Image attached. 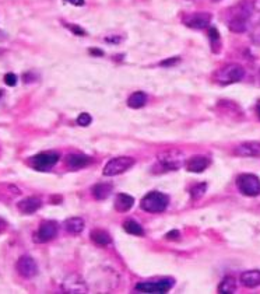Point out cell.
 Instances as JSON below:
<instances>
[{"label":"cell","instance_id":"1","mask_svg":"<svg viewBox=\"0 0 260 294\" xmlns=\"http://www.w3.org/2000/svg\"><path fill=\"white\" fill-rule=\"evenodd\" d=\"M252 13H253V5L249 2H244V3L233 6L232 9L228 10V28L235 34L245 33L248 30V24H249Z\"/></svg>","mask_w":260,"mask_h":294},{"label":"cell","instance_id":"2","mask_svg":"<svg viewBox=\"0 0 260 294\" xmlns=\"http://www.w3.org/2000/svg\"><path fill=\"white\" fill-rule=\"evenodd\" d=\"M168 195H165L163 192L152 191L148 192V193L141 199L140 207L147 213H161L168 207Z\"/></svg>","mask_w":260,"mask_h":294},{"label":"cell","instance_id":"3","mask_svg":"<svg viewBox=\"0 0 260 294\" xmlns=\"http://www.w3.org/2000/svg\"><path fill=\"white\" fill-rule=\"evenodd\" d=\"M245 77V69L238 63H231V65H227L221 67L220 70H217V73L214 75V79H216L217 83L220 84H232V83L241 82Z\"/></svg>","mask_w":260,"mask_h":294},{"label":"cell","instance_id":"4","mask_svg":"<svg viewBox=\"0 0 260 294\" xmlns=\"http://www.w3.org/2000/svg\"><path fill=\"white\" fill-rule=\"evenodd\" d=\"M135 158L127 157V156H122V157H115L109 160L108 163L103 167V175L105 177H115V175H120L129 171L133 165H135Z\"/></svg>","mask_w":260,"mask_h":294},{"label":"cell","instance_id":"5","mask_svg":"<svg viewBox=\"0 0 260 294\" xmlns=\"http://www.w3.org/2000/svg\"><path fill=\"white\" fill-rule=\"evenodd\" d=\"M175 280L171 278L160 279L155 282H140L136 284V290L141 291V293H154V294H163L168 293L172 289Z\"/></svg>","mask_w":260,"mask_h":294},{"label":"cell","instance_id":"6","mask_svg":"<svg viewBox=\"0 0 260 294\" xmlns=\"http://www.w3.org/2000/svg\"><path fill=\"white\" fill-rule=\"evenodd\" d=\"M158 163L167 171H176L184 165L185 156L179 150H167L158 156Z\"/></svg>","mask_w":260,"mask_h":294},{"label":"cell","instance_id":"7","mask_svg":"<svg viewBox=\"0 0 260 294\" xmlns=\"http://www.w3.org/2000/svg\"><path fill=\"white\" fill-rule=\"evenodd\" d=\"M237 186L244 195L259 196L260 195V180L253 174H242L237 178Z\"/></svg>","mask_w":260,"mask_h":294},{"label":"cell","instance_id":"8","mask_svg":"<svg viewBox=\"0 0 260 294\" xmlns=\"http://www.w3.org/2000/svg\"><path fill=\"white\" fill-rule=\"evenodd\" d=\"M59 161V154L55 152H43L30 158V164L37 171H46Z\"/></svg>","mask_w":260,"mask_h":294},{"label":"cell","instance_id":"9","mask_svg":"<svg viewBox=\"0 0 260 294\" xmlns=\"http://www.w3.org/2000/svg\"><path fill=\"white\" fill-rule=\"evenodd\" d=\"M16 269L18 275L25 279L34 278V276H37V273H38V265H37V262H35L33 256L30 255L21 256V258L17 261Z\"/></svg>","mask_w":260,"mask_h":294},{"label":"cell","instance_id":"10","mask_svg":"<svg viewBox=\"0 0 260 294\" xmlns=\"http://www.w3.org/2000/svg\"><path fill=\"white\" fill-rule=\"evenodd\" d=\"M62 290L65 293H76V294H83V293H88V287H87L86 282L82 276L79 275H70L63 280L62 283Z\"/></svg>","mask_w":260,"mask_h":294},{"label":"cell","instance_id":"11","mask_svg":"<svg viewBox=\"0 0 260 294\" xmlns=\"http://www.w3.org/2000/svg\"><path fill=\"white\" fill-rule=\"evenodd\" d=\"M212 21V14L210 13H192L189 16H186L184 18V24L186 27L192 28V30H204L210 26Z\"/></svg>","mask_w":260,"mask_h":294},{"label":"cell","instance_id":"12","mask_svg":"<svg viewBox=\"0 0 260 294\" xmlns=\"http://www.w3.org/2000/svg\"><path fill=\"white\" fill-rule=\"evenodd\" d=\"M58 235V223L56 222H45L39 226L38 231L34 234V241L35 242H49Z\"/></svg>","mask_w":260,"mask_h":294},{"label":"cell","instance_id":"13","mask_svg":"<svg viewBox=\"0 0 260 294\" xmlns=\"http://www.w3.org/2000/svg\"><path fill=\"white\" fill-rule=\"evenodd\" d=\"M233 153L239 157H259L260 143L259 142H245L235 147Z\"/></svg>","mask_w":260,"mask_h":294},{"label":"cell","instance_id":"14","mask_svg":"<svg viewBox=\"0 0 260 294\" xmlns=\"http://www.w3.org/2000/svg\"><path fill=\"white\" fill-rule=\"evenodd\" d=\"M209 164H210V160H209L206 156H192V157L186 161V169H188L189 173L199 174V173L206 171Z\"/></svg>","mask_w":260,"mask_h":294},{"label":"cell","instance_id":"15","mask_svg":"<svg viewBox=\"0 0 260 294\" xmlns=\"http://www.w3.org/2000/svg\"><path fill=\"white\" fill-rule=\"evenodd\" d=\"M42 206V201L37 198V196H30V198H25L22 199L21 202H18V210L24 214H33L38 210L39 207Z\"/></svg>","mask_w":260,"mask_h":294},{"label":"cell","instance_id":"16","mask_svg":"<svg viewBox=\"0 0 260 294\" xmlns=\"http://www.w3.org/2000/svg\"><path fill=\"white\" fill-rule=\"evenodd\" d=\"M241 283L249 289H255V287L260 286V271L253 269V271L244 272L241 275Z\"/></svg>","mask_w":260,"mask_h":294},{"label":"cell","instance_id":"17","mask_svg":"<svg viewBox=\"0 0 260 294\" xmlns=\"http://www.w3.org/2000/svg\"><path fill=\"white\" fill-rule=\"evenodd\" d=\"M90 157L84 154H69L66 157V165L70 169H80L86 167L87 164H90Z\"/></svg>","mask_w":260,"mask_h":294},{"label":"cell","instance_id":"18","mask_svg":"<svg viewBox=\"0 0 260 294\" xmlns=\"http://www.w3.org/2000/svg\"><path fill=\"white\" fill-rule=\"evenodd\" d=\"M135 205V198L127 195V193H119L115 199V207L119 212H127Z\"/></svg>","mask_w":260,"mask_h":294},{"label":"cell","instance_id":"19","mask_svg":"<svg viewBox=\"0 0 260 294\" xmlns=\"http://www.w3.org/2000/svg\"><path fill=\"white\" fill-rule=\"evenodd\" d=\"M90 235H91V240L97 245L108 247V245L112 244V237H111L108 231H105V230H92Z\"/></svg>","mask_w":260,"mask_h":294},{"label":"cell","instance_id":"20","mask_svg":"<svg viewBox=\"0 0 260 294\" xmlns=\"http://www.w3.org/2000/svg\"><path fill=\"white\" fill-rule=\"evenodd\" d=\"M112 192V185L109 184H97L91 188V195L97 201H105Z\"/></svg>","mask_w":260,"mask_h":294},{"label":"cell","instance_id":"21","mask_svg":"<svg viewBox=\"0 0 260 294\" xmlns=\"http://www.w3.org/2000/svg\"><path fill=\"white\" fill-rule=\"evenodd\" d=\"M65 229L70 234H80L84 230V220L82 217H70L65 222Z\"/></svg>","mask_w":260,"mask_h":294},{"label":"cell","instance_id":"22","mask_svg":"<svg viewBox=\"0 0 260 294\" xmlns=\"http://www.w3.org/2000/svg\"><path fill=\"white\" fill-rule=\"evenodd\" d=\"M237 291V280L233 276H225L218 286V293L232 294Z\"/></svg>","mask_w":260,"mask_h":294},{"label":"cell","instance_id":"23","mask_svg":"<svg viewBox=\"0 0 260 294\" xmlns=\"http://www.w3.org/2000/svg\"><path fill=\"white\" fill-rule=\"evenodd\" d=\"M147 103V95L143 91H136L129 97L127 100V105H129L130 108L133 109H139L141 107H144Z\"/></svg>","mask_w":260,"mask_h":294},{"label":"cell","instance_id":"24","mask_svg":"<svg viewBox=\"0 0 260 294\" xmlns=\"http://www.w3.org/2000/svg\"><path fill=\"white\" fill-rule=\"evenodd\" d=\"M123 229H125L126 233L136 235V237H143L144 235V229L135 220H126L123 223Z\"/></svg>","mask_w":260,"mask_h":294},{"label":"cell","instance_id":"25","mask_svg":"<svg viewBox=\"0 0 260 294\" xmlns=\"http://www.w3.org/2000/svg\"><path fill=\"white\" fill-rule=\"evenodd\" d=\"M207 185L206 184H197L193 188H190V195H192V199L196 201V199H200L201 196L206 193Z\"/></svg>","mask_w":260,"mask_h":294},{"label":"cell","instance_id":"26","mask_svg":"<svg viewBox=\"0 0 260 294\" xmlns=\"http://www.w3.org/2000/svg\"><path fill=\"white\" fill-rule=\"evenodd\" d=\"M250 39H252V42L257 46H260V20L256 22V26L252 30V33H250Z\"/></svg>","mask_w":260,"mask_h":294},{"label":"cell","instance_id":"27","mask_svg":"<svg viewBox=\"0 0 260 294\" xmlns=\"http://www.w3.org/2000/svg\"><path fill=\"white\" fill-rule=\"evenodd\" d=\"M91 115L87 114V112H83V114L79 115V118H77V124L80 126H88L91 124Z\"/></svg>","mask_w":260,"mask_h":294},{"label":"cell","instance_id":"28","mask_svg":"<svg viewBox=\"0 0 260 294\" xmlns=\"http://www.w3.org/2000/svg\"><path fill=\"white\" fill-rule=\"evenodd\" d=\"M5 83L7 84V86H10V87H13V86H16L17 84V76L14 75V73H7L5 76Z\"/></svg>","mask_w":260,"mask_h":294},{"label":"cell","instance_id":"29","mask_svg":"<svg viewBox=\"0 0 260 294\" xmlns=\"http://www.w3.org/2000/svg\"><path fill=\"white\" fill-rule=\"evenodd\" d=\"M179 62H180V58H171V59L163 60L160 65L164 66V67H169V66H175L176 63H179Z\"/></svg>","mask_w":260,"mask_h":294},{"label":"cell","instance_id":"30","mask_svg":"<svg viewBox=\"0 0 260 294\" xmlns=\"http://www.w3.org/2000/svg\"><path fill=\"white\" fill-rule=\"evenodd\" d=\"M67 28L70 30L71 33L76 34V35H80V37H83V35H86V31H84L83 28L79 27V26H70V24H67Z\"/></svg>","mask_w":260,"mask_h":294},{"label":"cell","instance_id":"31","mask_svg":"<svg viewBox=\"0 0 260 294\" xmlns=\"http://www.w3.org/2000/svg\"><path fill=\"white\" fill-rule=\"evenodd\" d=\"M179 233L178 230H172V231H169L168 234H167V240H178L179 238Z\"/></svg>","mask_w":260,"mask_h":294},{"label":"cell","instance_id":"32","mask_svg":"<svg viewBox=\"0 0 260 294\" xmlns=\"http://www.w3.org/2000/svg\"><path fill=\"white\" fill-rule=\"evenodd\" d=\"M66 3H70V5H74V6H84V0H65Z\"/></svg>","mask_w":260,"mask_h":294},{"label":"cell","instance_id":"33","mask_svg":"<svg viewBox=\"0 0 260 294\" xmlns=\"http://www.w3.org/2000/svg\"><path fill=\"white\" fill-rule=\"evenodd\" d=\"M253 9H256V10L260 11V0H253Z\"/></svg>","mask_w":260,"mask_h":294},{"label":"cell","instance_id":"34","mask_svg":"<svg viewBox=\"0 0 260 294\" xmlns=\"http://www.w3.org/2000/svg\"><path fill=\"white\" fill-rule=\"evenodd\" d=\"M90 52L94 55H102V51H99V49H91Z\"/></svg>","mask_w":260,"mask_h":294},{"label":"cell","instance_id":"35","mask_svg":"<svg viewBox=\"0 0 260 294\" xmlns=\"http://www.w3.org/2000/svg\"><path fill=\"white\" fill-rule=\"evenodd\" d=\"M256 112H257V116L260 118V103H257V105H256Z\"/></svg>","mask_w":260,"mask_h":294},{"label":"cell","instance_id":"36","mask_svg":"<svg viewBox=\"0 0 260 294\" xmlns=\"http://www.w3.org/2000/svg\"><path fill=\"white\" fill-rule=\"evenodd\" d=\"M2 95H3V91H2V90H0V97H2Z\"/></svg>","mask_w":260,"mask_h":294}]
</instances>
